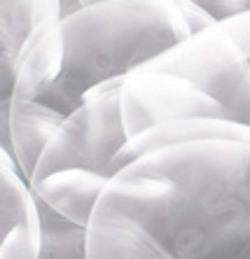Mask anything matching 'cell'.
<instances>
[{"label": "cell", "instance_id": "9", "mask_svg": "<svg viewBox=\"0 0 250 259\" xmlns=\"http://www.w3.org/2000/svg\"><path fill=\"white\" fill-rule=\"evenodd\" d=\"M220 24L227 28V33H232V35L236 37V42L243 47V52L250 59V12L236 14V17L225 19V21H220Z\"/></svg>", "mask_w": 250, "mask_h": 259}, {"label": "cell", "instance_id": "4", "mask_svg": "<svg viewBox=\"0 0 250 259\" xmlns=\"http://www.w3.org/2000/svg\"><path fill=\"white\" fill-rule=\"evenodd\" d=\"M187 79L215 108V119L250 131V59L222 24L192 33L147 66Z\"/></svg>", "mask_w": 250, "mask_h": 259}, {"label": "cell", "instance_id": "6", "mask_svg": "<svg viewBox=\"0 0 250 259\" xmlns=\"http://www.w3.org/2000/svg\"><path fill=\"white\" fill-rule=\"evenodd\" d=\"M63 52L66 45H63L61 19H49L43 26H37L17 54L14 89L10 98L37 101L61 75Z\"/></svg>", "mask_w": 250, "mask_h": 259}, {"label": "cell", "instance_id": "8", "mask_svg": "<svg viewBox=\"0 0 250 259\" xmlns=\"http://www.w3.org/2000/svg\"><path fill=\"white\" fill-rule=\"evenodd\" d=\"M199 7H203L215 21H225L236 14L250 12V0H192Z\"/></svg>", "mask_w": 250, "mask_h": 259}, {"label": "cell", "instance_id": "10", "mask_svg": "<svg viewBox=\"0 0 250 259\" xmlns=\"http://www.w3.org/2000/svg\"><path fill=\"white\" fill-rule=\"evenodd\" d=\"M98 3H108V0H61V19L77 12V10H82V7L98 5Z\"/></svg>", "mask_w": 250, "mask_h": 259}, {"label": "cell", "instance_id": "1", "mask_svg": "<svg viewBox=\"0 0 250 259\" xmlns=\"http://www.w3.org/2000/svg\"><path fill=\"white\" fill-rule=\"evenodd\" d=\"M87 259H250V143L185 140L122 166L85 229Z\"/></svg>", "mask_w": 250, "mask_h": 259}, {"label": "cell", "instance_id": "7", "mask_svg": "<svg viewBox=\"0 0 250 259\" xmlns=\"http://www.w3.org/2000/svg\"><path fill=\"white\" fill-rule=\"evenodd\" d=\"M49 19H61V0H0V101L12 96L19 49Z\"/></svg>", "mask_w": 250, "mask_h": 259}, {"label": "cell", "instance_id": "3", "mask_svg": "<svg viewBox=\"0 0 250 259\" xmlns=\"http://www.w3.org/2000/svg\"><path fill=\"white\" fill-rule=\"evenodd\" d=\"M122 82L115 79L94 89L61 121L28 178L49 210L82 229L119 173V154L129 143L119 103Z\"/></svg>", "mask_w": 250, "mask_h": 259}, {"label": "cell", "instance_id": "2", "mask_svg": "<svg viewBox=\"0 0 250 259\" xmlns=\"http://www.w3.org/2000/svg\"><path fill=\"white\" fill-rule=\"evenodd\" d=\"M63 66L37 101H0L3 150L31 178L47 140L101 84L124 79L192 35L178 0H108L61 19Z\"/></svg>", "mask_w": 250, "mask_h": 259}, {"label": "cell", "instance_id": "5", "mask_svg": "<svg viewBox=\"0 0 250 259\" xmlns=\"http://www.w3.org/2000/svg\"><path fill=\"white\" fill-rule=\"evenodd\" d=\"M45 212L19 161L0 157V259H43Z\"/></svg>", "mask_w": 250, "mask_h": 259}]
</instances>
